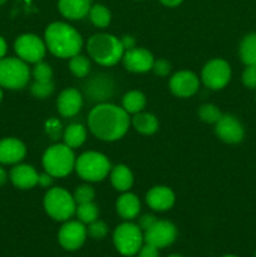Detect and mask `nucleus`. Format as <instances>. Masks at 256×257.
Here are the masks:
<instances>
[{"label":"nucleus","instance_id":"nucleus-37","mask_svg":"<svg viewBox=\"0 0 256 257\" xmlns=\"http://www.w3.org/2000/svg\"><path fill=\"white\" fill-rule=\"evenodd\" d=\"M171 69H172V68H171L170 62L166 59H158L155 60V63H153L152 70L155 72L156 75H158V77H167L171 73Z\"/></svg>","mask_w":256,"mask_h":257},{"label":"nucleus","instance_id":"nucleus-46","mask_svg":"<svg viewBox=\"0 0 256 257\" xmlns=\"http://www.w3.org/2000/svg\"><path fill=\"white\" fill-rule=\"evenodd\" d=\"M2 100H3V89L2 87H0V103H2Z\"/></svg>","mask_w":256,"mask_h":257},{"label":"nucleus","instance_id":"nucleus-35","mask_svg":"<svg viewBox=\"0 0 256 257\" xmlns=\"http://www.w3.org/2000/svg\"><path fill=\"white\" fill-rule=\"evenodd\" d=\"M87 232L92 238L100 240V238H103L107 236L108 226L105 225V222H103V221L95 220V221H93L92 223H89V225H88Z\"/></svg>","mask_w":256,"mask_h":257},{"label":"nucleus","instance_id":"nucleus-25","mask_svg":"<svg viewBox=\"0 0 256 257\" xmlns=\"http://www.w3.org/2000/svg\"><path fill=\"white\" fill-rule=\"evenodd\" d=\"M87 138V131L79 123H73L69 124L63 132V141L64 145L70 148H78L85 142Z\"/></svg>","mask_w":256,"mask_h":257},{"label":"nucleus","instance_id":"nucleus-1","mask_svg":"<svg viewBox=\"0 0 256 257\" xmlns=\"http://www.w3.org/2000/svg\"><path fill=\"white\" fill-rule=\"evenodd\" d=\"M131 119L122 107L103 102L95 105L88 115V128L100 141L120 140L130 128Z\"/></svg>","mask_w":256,"mask_h":257},{"label":"nucleus","instance_id":"nucleus-10","mask_svg":"<svg viewBox=\"0 0 256 257\" xmlns=\"http://www.w3.org/2000/svg\"><path fill=\"white\" fill-rule=\"evenodd\" d=\"M14 49L18 58L25 63H39L45 57L47 45L44 40L35 34H22L14 43Z\"/></svg>","mask_w":256,"mask_h":257},{"label":"nucleus","instance_id":"nucleus-18","mask_svg":"<svg viewBox=\"0 0 256 257\" xmlns=\"http://www.w3.org/2000/svg\"><path fill=\"white\" fill-rule=\"evenodd\" d=\"M146 202L153 211H158V212L168 211L175 205V193L170 187L156 186L147 192Z\"/></svg>","mask_w":256,"mask_h":257},{"label":"nucleus","instance_id":"nucleus-29","mask_svg":"<svg viewBox=\"0 0 256 257\" xmlns=\"http://www.w3.org/2000/svg\"><path fill=\"white\" fill-rule=\"evenodd\" d=\"M110 12L104 5L95 4L89 10V19L97 28H105L110 23Z\"/></svg>","mask_w":256,"mask_h":257},{"label":"nucleus","instance_id":"nucleus-48","mask_svg":"<svg viewBox=\"0 0 256 257\" xmlns=\"http://www.w3.org/2000/svg\"><path fill=\"white\" fill-rule=\"evenodd\" d=\"M5 3H7V0H0V5L5 4Z\"/></svg>","mask_w":256,"mask_h":257},{"label":"nucleus","instance_id":"nucleus-24","mask_svg":"<svg viewBox=\"0 0 256 257\" xmlns=\"http://www.w3.org/2000/svg\"><path fill=\"white\" fill-rule=\"evenodd\" d=\"M132 124L141 135L151 136L158 131V119L155 114L148 112L136 113L132 118Z\"/></svg>","mask_w":256,"mask_h":257},{"label":"nucleus","instance_id":"nucleus-26","mask_svg":"<svg viewBox=\"0 0 256 257\" xmlns=\"http://www.w3.org/2000/svg\"><path fill=\"white\" fill-rule=\"evenodd\" d=\"M146 97L140 90H131L125 93L122 99V108L128 114H136L145 109Z\"/></svg>","mask_w":256,"mask_h":257},{"label":"nucleus","instance_id":"nucleus-19","mask_svg":"<svg viewBox=\"0 0 256 257\" xmlns=\"http://www.w3.org/2000/svg\"><path fill=\"white\" fill-rule=\"evenodd\" d=\"M13 185L19 190H30L38 185L39 175L30 165H15L9 173Z\"/></svg>","mask_w":256,"mask_h":257},{"label":"nucleus","instance_id":"nucleus-44","mask_svg":"<svg viewBox=\"0 0 256 257\" xmlns=\"http://www.w3.org/2000/svg\"><path fill=\"white\" fill-rule=\"evenodd\" d=\"M161 3H162L163 5H166V7H177V5H180L181 3H182V0H160Z\"/></svg>","mask_w":256,"mask_h":257},{"label":"nucleus","instance_id":"nucleus-14","mask_svg":"<svg viewBox=\"0 0 256 257\" xmlns=\"http://www.w3.org/2000/svg\"><path fill=\"white\" fill-rule=\"evenodd\" d=\"M198 88H200L198 77L190 70H181L175 73L170 79V89L176 97H192L197 93Z\"/></svg>","mask_w":256,"mask_h":257},{"label":"nucleus","instance_id":"nucleus-22","mask_svg":"<svg viewBox=\"0 0 256 257\" xmlns=\"http://www.w3.org/2000/svg\"><path fill=\"white\" fill-rule=\"evenodd\" d=\"M107 77L102 78L93 77L92 80H89L85 88V93L90 97L92 100H99V102H104L105 99L112 95L113 93V84L109 79H105Z\"/></svg>","mask_w":256,"mask_h":257},{"label":"nucleus","instance_id":"nucleus-12","mask_svg":"<svg viewBox=\"0 0 256 257\" xmlns=\"http://www.w3.org/2000/svg\"><path fill=\"white\" fill-rule=\"evenodd\" d=\"M87 228L84 223L78 221H65L58 233L60 246L67 251H75L83 246L87 238Z\"/></svg>","mask_w":256,"mask_h":257},{"label":"nucleus","instance_id":"nucleus-43","mask_svg":"<svg viewBox=\"0 0 256 257\" xmlns=\"http://www.w3.org/2000/svg\"><path fill=\"white\" fill-rule=\"evenodd\" d=\"M7 52H8V44H7V42H5L4 38L0 35V59L5 57Z\"/></svg>","mask_w":256,"mask_h":257},{"label":"nucleus","instance_id":"nucleus-49","mask_svg":"<svg viewBox=\"0 0 256 257\" xmlns=\"http://www.w3.org/2000/svg\"><path fill=\"white\" fill-rule=\"evenodd\" d=\"M222 257H237V256H235V255H225V256H222Z\"/></svg>","mask_w":256,"mask_h":257},{"label":"nucleus","instance_id":"nucleus-20","mask_svg":"<svg viewBox=\"0 0 256 257\" xmlns=\"http://www.w3.org/2000/svg\"><path fill=\"white\" fill-rule=\"evenodd\" d=\"M90 8V0H59L58 3L60 14L70 20L83 19L85 15L89 14Z\"/></svg>","mask_w":256,"mask_h":257},{"label":"nucleus","instance_id":"nucleus-9","mask_svg":"<svg viewBox=\"0 0 256 257\" xmlns=\"http://www.w3.org/2000/svg\"><path fill=\"white\" fill-rule=\"evenodd\" d=\"M203 84L212 90L225 88L231 79V67L226 60L215 58L205 64L201 73Z\"/></svg>","mask_w":256,"mask_h":257},{"label":"nucleus","instance_id":"nucleus-38","mask_svg":"<svg viewBox=\"0 0 256 257\" xmlns=\"http://www.w3.org/2000/svg\"><path fill=\"white\" fill-rule=\"evenodd\" d=\"M45 127H47V133L52 137V140H57L62 135V125H60L59 120H57L55 118L48 120Z\"/></svg>","mask_w":256,"mask_h":257},{"label":"nucleus","instance_id":"nucleus-17","mask_svg":"<svg viewBox=\"0 0 256 257\" xmlns=\"http://www.w3.org/2000/svg\"><path fill=\"white\" fill-rule=\"evenodd\" d=\"M57 107L63 117H74L83 107L82 93L75 88H67V89L62 90L58 97Z\"/></svg>","mask_w":256,"mask_h":257},{"label":"nucleus","instance_id":"nucleus-2","mask_svg":"<svg viewBox=\"0 0 256 257\" xmlns=\"http://www.w3.org/2000/svg\"><path fill=\"white\" fill-rule=\"evenodd\" d=\"M44 42L47 49L62 59L79 54L83 48L82 35L72 25L63 22L52 23L45 29Z\"/></svg>","mask_w":256,"mask_h":257},{"label":"nucleus","instance_id":"nucleus-30","mask_svg":"<svg viewBox=\"0 0 256 257\" xmlns=\"http://www.w3.org/2000/svg\"><path fill=\"white\" fill-rule=\"evenodd\" d=\"M69 69L75 77L84 78L90 72V62L87 57L82 54H77L70 58Z\"/></svg>","mask_w":256,"mask_h":257},{"label":"nucleus","instance_id":"nucleus-6","mask_svg":"<svg viewBox=\"0 0 256 257\" xmlns=\"http://www.w3.org/2000/svg\"><path fill=\"white\" fill-rule=\"evenodd\" d=\"M43 203H44L45 212L55 221L65 222L73 215H75L77 203L74 197L62 187L50 188L45 193Z\"/></svg>","mask_w":256,"mask_h":257},{"label":"nucleus","instance_id":"nucleus-15","mask_svg":"<svg viewBox=\"0 0 256 257\" xmlns=\"http://www.w3.org/2000/svg\"><path fill=\"white\" fill-rule=\"evenodd\" d=\"M124 68L132 73H146L152 70L155 58L150 50L145 48H132L125 50L122 57Z\"/></svg>","mask_w":256,"mask_h":257},{"label":"nucleus","instance_id":"nucleus-7","mask_svg":"<svg viewBox=\"0 0 256 257\" xmlns=\"http://www.w3.org/2000/svg\"><path fill=\"white\" fill-rule=\"evenodd\" d=\"M30 69L20 58L4 57L0 59V87L19 90L28 84Z\"/></svg>","mask_w":256,"mask_h":257},{"label":"nucleus","instance_id":"nucleus-41","mask_svg":"<svg viewBox=\"0 0 256 257\" xmlns=\"http://www.w3.org/2000/svg\"><path fill=\"white\" fill-rule=\"evenodd\" d=\"M120 43H122V47L124 49V52L136 47V39L132 35H124V37H122L120 38Z\"/></svg>","mask_w":256,"mask_h":257},{"label":"nucleus","instance_id":"nucleus-50","mask_svg":"<svg viewBox=\"0 0 256 257\" xmlns=\"http://www.w3.org/2000/svg\"><path fill=\"white\" fill-rule=\"evenodd\" d=\"M255 257H256V253H255Z\"/></svg>","mask_w":256,"mask_h":257},{"label":"nucleus","instance_id":"nucleus-31","mask_svg":"<svg viewBox=\"0 0 256 257\" xmlns=\"http://www.w3.org/2000/svg\"><path fill=\"white\" fill-rule=\"evenodd\" d=\"M198 115H200L202 122L208 123V124H216L218 119L222 117V113L218 109V107L208 103V104L201 105L200 109H198Z\"/></svg>","mask_w":256,"mask_h":257},{"label":"nucleus","instance_id":"nucleus-39","mask_svg":"<svg viewBox=\"0 0 256 257\" xmlns=\"http://www.w3.org/2000/svg\"><path fill=\"white\" fill-rule=\"evenodd\" d=\"M158 250L160 248H157L156 246L150 245V243H145L140 248V251H138V257H160Z\"/></svg>","mask_w":256,"mask_h":257},{"label":"nucleus","instance_id":"nucleus-16","mask_svg":"<svg viewBox=\"0 0 256 257\" xmlns=\"http://www.w3.org/2000/svg\"><path fill=\"white\" fill-rule=\"evenodd\" d=\"M25 155L27 147L18 138L8 137L0 141V165H18Z\"/></svg>","mask_w":256,"mask_h":257},{"label":"nucleus","instance_id":"nucleus-32","mask_svg":"<svg viewBox=\"0 0 256 257\" xmlns=\"http://www.w3.org/2000/svg\"><path fill=\"white\" fill-rule=\"evenodd\" d=\"M33 77L35 82H49L53 78V70L48 63L42 62L35 63L33 68Z\"/></svg>","mask_w":256,"mask_h":257},{"label":"nucleus","instance_id":"nucleus-5","mask_svg":"<svg viewBox=\"0 0 256 257\" xmlns=\"http://www.w3.org/2000/svg\"><path fill=\"white\" fill-rule=\"evenodd\" d=\"M74 170L87 182H100L107 177L112 167L107 156L95 151H88L77 158Z\"/></svg>","mask_w":256,"mask_h":257},{"label":"nucleus","instance_id":"nucleus-40","mask_svg":"<svg viewBox=\"0 0 256 257\" xmlns=\"http://www.w3.org/2000/svg\"><path fill=\"white\" fill-rule=\"evenodd\" d=\"M157 221V218L155 217L153 215H143L142 217L140 218V222H138V226H140L141 230L145 232L146 230H148V228L151 227V226L153 225V223Z\"/></svg>","mask_w":256,"mask_h":257},{"label":"nucleus","instance_id":"nucleus-27","mask_svg":"<svg viewBox=\"0 0 256 257\" xmlns=\"http://www.w3.org/2000/svg\"><path fill=\"white\" fill-rule=\"evenodd\" d=\"M238 52L241 60L246 65L256 67V33H250L241 40Z\"/></svg>","mask_w":256,"mask_h":257},{"label":"nucleus","instance_id":"nucleus-4","mask_svg":"<svg viewBox=\"0 0 256 257\" xmlns=\"http://www.w3.org/2000/svg\"><path fill=\"white\" fill-rule=\"evenodd\" d=\"M75 158L73 148L68 147L64 143H57L48 148L43 155V167L45 172L54 178L65 177L75 167Z\"/></svg>","mask_w":256,"mask_h":257},{"label":"nucleus","instance_id":"nucleus-3","mask_svg":"<svg viewBox=\"0 0 256 257\" xmlns=\"http://www.w3.org/2000/svg\"><path fill=\"white\" fill-rule=\"evenodd\" d=\"M87 50L89 57L103 67H112L122 60L124 49L120 39L108 33H97L88 39Z\"/></svg>","mask_w":256,"mask_h":257},{"label":"nucleus","instance_id":"nucleus-8","mask_svg":"<svg viewBox=\"0 0 256 257\" xmlns=\"http://www.w3.org/2000/svg\"><path fill=\"white\" fill-rule=\"evenodd\" d=\"M145 242L143 231L132 222H124L117 226L113 232V243L118 252L123 256L137 255Z\"/></svg>","mask_w":256,"mask_h":257},{"label":"nucleus","instance_id":"nucleus-45","mask_svg":"<svg viewBox=\"0 0 256 257\" xmlns=\"http://www.w3.org/2000/svg\"><path fill=\"white\" fill-rule=\"evenodd\" d=\"M7 181H8L7 171H5L4 168H3L2 166H0V186L5 185V183H7Z\"/></svg>","mask_w":256,"mask_h":257},{"label":"nucleus","instance_id":"nucleus-23","mask_svg":"<svg viewBox=\"0 0 256 257\" xmlns=\"http://www.w3.org/2000/svg\"><path fill=\"white\" fill-rule=\"evenodd\" d=\"M110 182L119 192H127L133 185V173L127 166L118 165L110 170Z\"/></svg>","mask_w":256,"mask_h":257},{"label":"nucleus","instance_id":"nucleus-28","mask_svg":"<svg viewBox=\"0 0 256 257\" xmlns=\"http://www.w3.org/2000/svg\"><path fill=\"white\" fill-rule=\"evenodd\" d=\"M75 215H77L78 220L84 225H89L93 221L98 220L99 216V210L98 206L94 202H87V203H79L75 208Z\"/></svg>","mask_w":256,"mask_h":257},{"label":"nucleus","instance_id":"nucleus-33","mask_svg":"<svg viewBox=\"0 0 256 257\" xmlns=\"http://www.w3.org/2000/svg\"><path fill=\"white\" fill-rule=\"evenodd\" d=\"M73 197H74L77 205H79V203L93 202V200L95 197V191L92 186L82 185L75 188Z\"/></svg>","mask_w":256,"mask_h":257},{"label":"nucleus","instance_id":"nucleus-11","mask_svg":"<svg viewBox=\"0 0 256 257\" xmlns=\"http://www.w3.org/2000/svg\"><path fill=\"white\" fill-rule=\"evenodd\" d=\"M143 237L146 243L156 246L157 248H165L175 242L177 237V228L170 221L157 220L143 232Z\"/></svg>","mask_w":256,"mask_h":257},{"label":"nucleus","instance_id":"nucleus-13","mask_svg":"<svg viewBox=\"0 0 256 257\" xmlns=\"http://www.w3.org/2000/svg\"><path fill=\"white\" fill-rule=\"evenodd\" d=\"M215 132L221 141L230 145L240 143L245 137V130L240 120L231 114H222L215 124Z\"/></svg>","mask_w":256,"mask_h":257},{"label":"nucleus","instance_id":"nucleus-36","mask_svg":"<svg viewBox=\"0 0 256 257\" xmlns=\"http://www.w3.org/2000/svg\"><path fill=\"white\" fill-rule=\"evenodd\" d=\"M242 83L246 88L256 89V67L255 65H246L242 72Z\"/></svg>","mask_w":256,"mask_h":257},{"label":"nucleus","instance_id":"nucleus-34","mask_svg":"<svg viewBox=\"0 0 256 257\" xmlns=\"http://www.w3.org/2000/svg\"><path fill=\"white\" fill-rule=\"evenodd\" d=\"M30 92L35 98H47L54 92V84L49 82H34L30 87Z\"/></svg>","mask_w":256,"mask_h":257},{"label":"nucleus","instance_id":"nucleus-47","mask_svg":"<svg viewBox=\"0 0 256 257\" xmlns=\"http://www.w3.org/2000/svg\"><path fill=\"white\" fill-rule=\"evenodd\" d=\"M167 257H182V256L177 255V253H173V255H170V256H167Z\"/></svg>","mask_w":256,"mask_h":257},{"label":"nucleus","instance_id":"nucleus-21","mask_svg":"<svg viewBox=\"0 0 256 257\" xmlns=\"http://www.w3.org/2000/svg\"><path fill=\"white\" fill-rule=\"evenodd\" d=\"M117 212L123 220L131 221L138 216L141 211V202L135 193L123 192V195L118 198L117 203Z\"/></svg>","mask_w":256,"mask_h":257},{"label":"nucleus","instance_id":"nucleus-42","mask_svg":"<svg viewBox=\"0 0 256 257\" xmlns=\"http://www.w3.org/2000/svg\"><path fill=\"white\" fill-rule=\"evenodd\" d=\"M53 176H50L48 172H44L42 173V175H39V180H38V183H39L42 187H49L50 185L53 183Z\"/></svg>","mask_w":256,"mask_h":257}]
</instances>
